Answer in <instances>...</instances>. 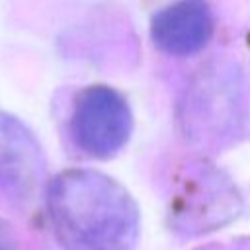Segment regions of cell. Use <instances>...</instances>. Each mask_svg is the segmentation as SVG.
<instances>
[{
  "mask_svg": "<svg viewBox=\"0 0 250 250\" xmlns=\"http://www.w3.org/2000/svg\"><path fill=\"white\" fill-rule=\"evenodd\" d=\"M49 211L64 250H133L139 209L129 191L100 172H68L51 186Z\"/></svg>",
  "mask_w": 250,
  "mask_h": 250,
  "instance_id": "cell-1",
  "label": "cell"
},
{
  "mask_svg": "<svg viewBox=\"0 0 250 250\" xmlns=\"http://www.w3.org/2000/svg\"><path fill=\"white\" fill-rule=\"evenodd\" d=\"M131 125V111L123 96L109 88H96L80 104L76 139L90 154L109 156L127 143Z\"/></svg>",
  "mask_w": 250,
  "mask_h": 250,
  "instance_id": "cell-2",
  "label": "cell"
},
{
  "mask_svg": "<svg viewBox=\"0 0 250 250\" xmlns=\"http://www.w3.org/2000/svg\"><path fill=\"white\" fill-rule=\"evenodd\" d=\"M213 33V16L203 0H178L152 20L154 43L172 55L199 51Z\"/></svg>",
  "mask_w": 250,
  "mask_h": 250,
  "instance_id": "cell-3",
  "label": "cell"
},
{
  "mask_svg": "<svg viewBox=\"0 0 250 250\" xmlns=\"http://www.w3.org/2000/svg\"><path fill=\"white\" fill-rule=\"evenodd\" d=\"M240 78L234 76L232 70L221 68L217 72L201 76L191 92L193 107H189L188 115L195 117L197 125H203L211 131H227L232 127L238 115L240 104Z\"/></svg>",
  "mask_w": 250,
  "mask_h": 250,
  "instance_id": "cell-4",
  "label": "cell"
}]
</instances>
